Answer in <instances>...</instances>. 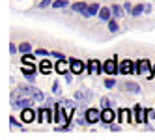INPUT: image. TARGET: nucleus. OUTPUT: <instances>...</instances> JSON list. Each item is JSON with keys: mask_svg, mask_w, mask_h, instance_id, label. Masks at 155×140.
<instances>
[{"mask_svg": "<svg viewBox=\"0 0 155 140\" xmlns=\"http://www.w3.org/2000/svg\"><path fill=\"white\" fill-rule=\"evenodd\" d=\"M32 105V101L30 99H19V101H13V109H28V106Z\"/></svg>", "mask_w": 155, "mask_h": 140, "instance_id": "obj_16", "label": "nucleus"}, {"mask_svg": "<svg viewBox=\"0 0 155 140\" xmlns=\"http://www.w3.org/2000/svg\"><path fill=\"white\" fill-rule=\"evenodd\" d=\"M30 95H32V97H34L36 101H43V99H45V95H43V93H41L38 88H34V92H32Z\"/></svg>", "mask_w": 155, "mask_h": 140, "instance_id": "obj_25", "label": "nucleus"}, {"mask_svg": "<svg viewBox=\"0 0 155 140\" xmlns=\"http://www.w3.org/2000/svg\"><path fill=\"white\" fill-rule=\"evenodd\" d=\"M99 19L105 21V23H108V21L112 19V8H101L99 9Z\"/></svg>", "mask_w": 155, "mask_h": 140, "instance_id": "obj_12", "label": "nucleus"}, {"mask_svg": "<svg viewBox=\"0 0 155 140\" xmlns=\"http://www.w3.org/2000/svg\"><path fill=\"white\" fill-rule=\"evenodd\" d=\"M23 75L26 77L28 82H34L36 80V67H34V63H23Z\"/></svg>", "mask_w": 155, "mask_h": 140, "instance_id": "obj_4", "label": "nucleus"}, {"mask_svg": "<svg viewBox=\"0 0 155 140\" xmlns=\"http://www.w3.org/2000/svg\"><path fill=\"white\" fill-rule=\"evenodd\" d=\"M144 11H146V6L138 4V6H133V11H131V15H133V17H138V15H142Z\"/></svg>", "mask_w": 155, "mask_h": 140, "instance_id": "obj_20", "label": "nucleus"}, {"mask_svg": "<svg viewBox=\"0 0 155 140\" xmlns=\"http://www.w3.org/2000/svg\"><path fill=\"white\" fill-rule=\"evenodd\" d=\"M86 120H88V123H97V122H101V110H97V109H88V110H86Z\"/></svg>", "mask_w": 155, "mask_h": 140, "instance_id": "obj_7", "label": "nucleus"}, {"mask_svg": "<svg viewBox=\"0 0 155 140\" xmlns=\"http://www.w3.org/2000/svg\"><path fill=\"white\" fill-rule=\"evenodd\" d=\"M124 8H125V11H129V13L133 11V6H131L129 2H125V4H124Z\"/></svg>", "mask_w": 155, "mask_h": 140, "instance_id": "obj_33", "label": "nucleus"}, {"mask_svg": "<svg viewBox=\"0 0 155 140\" xmlns=\"http://www.w3.org/2000/svg\"><path fill=\"white\" fill-rule=\"evenodd\" d=\"M38 118V112H34V109L32 106H28V109H23L21 110V120H23L25 123H32Z\"/></svg>", "mask_w": 155, "mask_h": 140, "instance_id": "obj_3", "label": "nucleus"}, {"mask_svg": "<svg viewBox=\"0 0 155 140\" xmlns=\"http://www.w3.org/2000/svg\"><path fill=\"white\" fill-rule=\"evenodd\" d=\"M69 66H71V71H73L75 75H81V73L84 71V63H82V60H79V58H69Z\"/></svg>", "mask_w": 155, "mask_h": 140, "instance_id": "obj_8", "label": "nucleus"}, {"mask_svg": "<svg viewBox=\"0 0 155 140\" xmlns=\"http://www.w3.org/2000/svg\"><path fill=\"white\" fill-rule=\"evenodd\" d=\"M71 69V66H69V60H58V63H56V71L58 73H65V71H69Z\"/></svg>", "mask_w": 155, "mask_h": 140, "instance_id": "obj_13", "label": "nucleus"}, {"mask_svg": "<svg viewBox=\"0 0 155 140\" xmlns=\"http://www.w3.org/2000/svg\"><path fill=\"white\" fill-rule=\"evenodd\" d=\"M124 9H125V8L114 4V6H112V17H114V19H121V17H124Z\"/></svg>", "mask_w": 155, "mask_h": 140, "instance_id": "obj_19", "label": "nucleus"}, {"mask_svg": "<svg viewBox=\"0 0 155 140\" xmlns=\"http://www.w3.org/2000/svg\"><path fill=\"white\" fill-rule=\"evenodd\" d=\"M99 9H101V8H99V4H88V9H86V13L82 15V17H86V19H90V17H94V15H99Z\"/></svg>", "mask_w": 155, "mask_h": 140, "instance_id": "obj_11", "label": "nucleus"}, {"mask_svg": "<svg viewBox=\"0 0 155 140\" xmlns=\"http://www.w3.org/2000/svg\"><path fill=\"white\" fill-rule=\"evenodd\" d=\"M65 6H68V0H56V2H52L54 9H60V8H65Z\"/></svg>", "mask_w": 155, "mask_h": 140, "instance_id": "obj_26", "label": "nucleus"}, {"mask_svg": "<svg viewBox=\"0 0 155 140\" xmlns=\"http://www.w3.org/2000/svg\"><path fill=\"white\" fill-rule=\"evenodd\" d=\"M52 93H56V95L60 93V82H58V80L52 84Z\"/></svg>", "mask_w": 155, "mask_h": 140, "instance_id": "obj_29", "label": "nucleus"}, {"mask_svg": "<svg viewBox=\"0 0 155 140\" xmlns=\"http://www.w3.org/2000/svg\"><path fill=\"white\" fill-rule=\"evenodd\" d=\"M19 93L21 95H28V93H32V92H34V88H30V86H19Z\"/></svg>", "mask_w": 155, "mask_h": 140, "instance_id": "obj_24", "label": "nucleus"}, {"mask_svg": "<svg viewBox=\"0 0 155 140\" xmlns=\"http://www.w3.org/2000/svg\"><path fill=\"white\" fill-rule=\"evenodd\" d=\"M51 56H52V58H58V60H65L64 54H60V52H51Z\"/></svg>", "mask_w": 155, "mask_h": 140, "instance_id": "obj_31", "label": "nucleus"}, {"mask_svg": "<svg viewBox=\"0 0 155 140\" xmlns=\"http://www.w3.org/2000/svg\"><path fill=\"white\" fill-rule=\"evenodd\" d=\"M39 71H41L43 75H49V73L52 71V63H51V60H43V62L39 63Z\"/></svg>", "mask_w": 155, "mask_h": 140, "instance_id": "obj_15", "label": "nucleus"}, {"mask_svg": "<svg viewBox=\"0 0 155 140\" xmlns=\"http://www.w3.org/2000/svg\"><path fill=\"white\" fill-rule=\"evenodd\" d=\"M103 71H105L107 75H116V73H118V63H116V60H114V58L105 60V63H103Z\"/></svg>", "mask_w": 155, "mask_h": 140, "instance_id": "obj_6", "label": "nucleus"}, {"mask_svg": "<svg viewBox=\"0 0 155 140\" xmlns=\"http://www.w3.org/2000/svg\"><path fill=\"white\" fill-rule=\"evenodd\" d=\"M54 120V112L49 106H41L38 110V122H52Z\"/></svg>", "mask_w": 155, "mask_h": 140, "instance_id": "obj_1", "label": "nucleus"}, {"mask_svg": "<svg viewBox=\"0 0 155 140\" xmlns=\"http://www.w3.org/2000/svg\"><path fill=\"white\" fill-rule=\"evenodd\" d=\"M135 114H137V122L138 123H146L148 122V110L142 106H135Z\"/></svg>", "mask_w": 155, "mask_h": 140, "instance_id": "obj_10", "label": "nucleus"}, {"mask_svg": "<svg viewBox=\"0 0 155 140\" xmlns=\"http://www.w3.org/2000/svg\"><path fill=\"white\" fill-rule=\"evenodd\" d=\"M88 71L90 75H99L103 71V66L99 63V60H88Z\"/></svg>", "mask_w": 155, "mask_h": 140, "instance_id": "obj_9", "label": "nucleus"}, {"mask_svg": "<svg viewBox=\"0 0 155 140\" xmlns=\"http://www.w3.org/2000/svg\"><path fill=\"white\" fill-rule=\"evenodd\" d=\"M101 105H103V109H107V106H110V105H112V103H110V99L103 97V99H101Z\"/></svg>", "mask_w": 155, "mask_h": 140, "instance_id": "obj_30", "label": "nucleus"}, {"mask_svg": "<svg viewBox=\"0 0 155 140\" xmlns=\"http://www.w3.org/2000/svg\"><path fill=\"white\" fill-rule=\"evenodd\" d=\"M133 67H135V62H133V60H121L118 63V73L129 75V73H133Z\"/></svg>", "mask_w": 155, "mask_h": 140, "instance_id": "obj_5", "label": "nucleus"}, {"mask_svg": "<svg viewBox=\"0 0 155 140\" xmlns=\"http://www.w3.org/2000/svg\"><path fill=\"white\" fill-rule=\"evenodd\" d=\"M71 9H73L75 13L84 15V13H86V9H88V4H84V2H75V4L71 6Z\"/></svg>", "mask_w": 155, "mask_h": 140, "instance_id": "obj_14", "label": "nucleus"}, {"mask_svg": "<svg viewBox=\"0 0 155 140\" xmlns=\"http://www.w3.org/2000/svg\"><path fill=\"white\" fill-rule=\"evenodd\" d=\"M114 120H116V114H114V110L110 109V106H107V109H103V110H101V122H103L107 127L112 123Z\"/></svg>", "mask_w": 155, "mask_h": 140, "instance_id": "obj_2", "label": "nucleus"}, {"mask_svg": "<svg viewBox=\"0 0 155 140\" xmlns=\"http://www.w3.org/2000/svg\"><path fill=\"white\" fill-rule=\"evenodd\" d=\"M19 52H23V54L32 52V45H30V43H21V45H19Z\"/></svg>", "mask_w": 155, "mask_h": 140, "instance_id": "obj_21", "label": "nucleus"}, {"mask_svg": "<svg viewBox=\"0 0 155 140\" xmlns=\"http://www.w3.org/2000/svg\"><path fill=\"white\" fill-rule=\"evenodd\" d=\"M124 88L129 90V92H133V93H138V92H140V86H138L137 82H131V80H129V82H124Z\"/></svg>", "mask_w": 155, "mask_h": 140, "instance_id": "obj_17", "label": "nucleus"}, {"mask_svg": "<svg viewBox=\"0 0 155 140\" xmlns=\"http://www.w3.org/2000/svg\"><path fill=\"white\" fill-rule=\"evenodd\" d=\"M49 4H52V0H43V2H39V8H47Z\"/></svg>", "mask_w": 155, "mask_h": 140, "instance_id": "obj_32", "label": "nucleus"}, {"mask_svg": "<svg viewBox=\"0 0 155 140\" xmlns=\"http://www.w3.org/2000/svg\"><path fill=\"white\" fill-rule=\"evenodd\" d=\"M36 56H45V58H47V56H51V52L45 50V49H38V50H36Z\"/></svg>", "mask_w": 155, "mask_h": 140, "instance_id": "obj_27", "label": "nucleus"}, {"mask_svg": "<svg viewBox=\"0 0 155 140\" xmlns=\"http://www.w3.org/2000/svg\"><path fill=\"white\" fill-rule=\"evenodd\" d=\"M9 52H12V54H15V52H17V47L13 45V43H12V45H9Z\"/></svg>", "mask_w": 155, "mask_h": 140, "instance_id": "obj_34", "label": "nucleus"}, {"mask_svg": "<svg viewBox=\"0 0 155 140\" xmlns=\"http://www.w3.org/2000/svg\"><path fill=\"white\" fill-rule=\"evenodd\" d=\"M36 56L32 54V52H26V54H23V63H34Z\"/></svg>", "mask_w": 155, "mask_h": 140, "instance_id": "obj_22", "label": "nucleus"}, {"mask_svg": "<svg viewBox=\"0 0 155 140\" xmlns=\"http://www.w3.org/2000/svg\"><path fill=\"white\" fill-rule=\"evenodd\" d=\"M108 30L112 32V34H116V32L120 30V28H118V23H116V21H114V17H112V19L108 21Z\"/></svg>", "mask_w": 155, "mask_h": 140, "instance_id": "obj_23", "label": "nucleus"}, {"mask_svg": "<svg viewBox=\"0 0 155 140\" xmlns=\"http://www.w3.org/2000/svg\"><path fill=\"white\" fill-rule=\"evenodd\" d=\"M118 116H120V122H133L131 112H129L127 109H121V110L118 112Z\"/></svg>", "mask_w": 155, "mask_h": 140, "instance_id": "obj_18", "label": "nucleus"}, {"mask_svg": "<svg viewBox=\"0 0 155 140\" xmlns=\"http://www.w3.org/2000/svg\"><path fill=\"white\" fill-rule=\"evenodd\" d=\"M105 86H107V88H114V86H116V80H114V79H107V80H105Z\"/></svg>", "mask_w": 155, "mask_h": 140, "instance_id": "obj_28", "label": "nucleus"}]
</instances>
